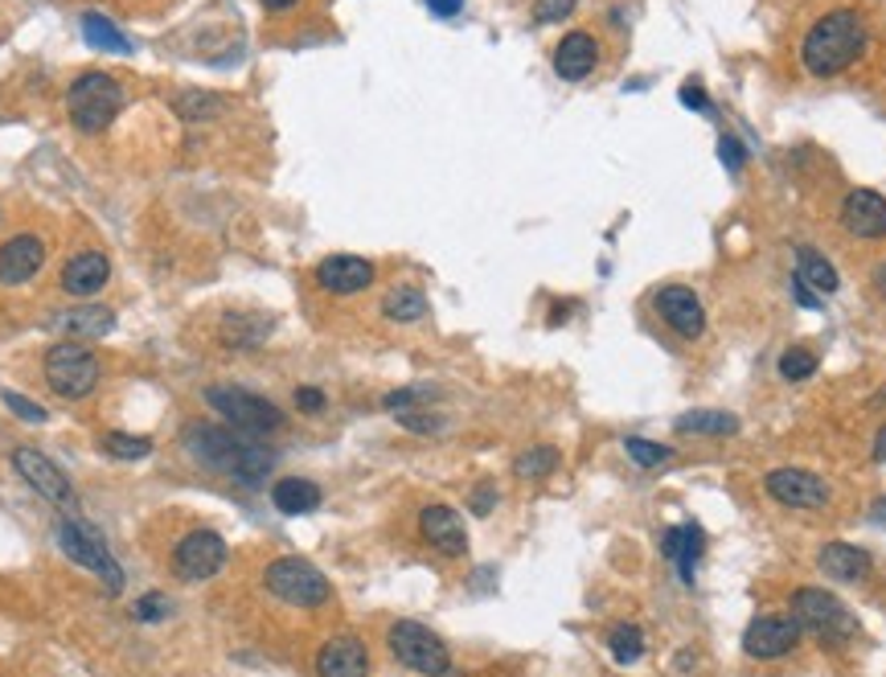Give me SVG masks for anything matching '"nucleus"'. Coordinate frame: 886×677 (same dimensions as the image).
<instances>
[{
    "instance_id": "nucleus-1",
    "label": "nucleus",
    "mask_w": 886,
    "mask_h": 677,
    "mask_svg": "<svg viewBox=\"0 0 886 677\" xmlns=\"http://www.w3.org/2000/svg\"><path fill=\"white\" fill-rule=\"evenodd\" d=\"M181 443H186V452L202 460L210 473H226L238 485H263L267 473L276 469V452L243 436V431H234V427L189 424L181 431Z\"/></svg>"
},
{
    "instance_id": "nucleus-2",
    "label": "nucleus",
    "mask_w": 886,
    "mask_h": 677,
    "mask_svg": "<svg viewBox=\"0 0 886 677\" xmlns=\"http://www.w3.org/2000/svg\"><path fill=\"white\" fill-rule=\"evenodd\" d=\"M866 42H871V30H866L862 13L857 9H833L821 21H812V30L805 33L800 63H805L812 79H833V75L850 70L866 54Z\"/></svg>"
},
{
    "instance_id": "nucleus-3",
    "label": "nucleus",
    "mask_w": 886,
    "mask_h": 677,
    "mask_svg": "<svg viewBox=\"0 0 886 677\" xmlns=\"http://www.w3.org/2000/svg\"><path fill=\"white\" fill-rule=\"evenodd\" d=\"M124 108V87L103 75V70H87L70 82L66 91V111H70V124L82 132V136H99L115 124V115Z\"/></svg>"
},
{
    "instance_id": "nucleus-4",
    "label": "nucleus",
    "mask_w": 886,
    "mask_h": 677,
    "mask_svg": "<svg viewBox=\"0 0 886 677\" xmlns=\"http://www.w3.org/2000/svg\"><path fill=\"white\" fill-rule=\"evenodd\" d=\"M793 620L800 624V632L817 636V641L829 648L850 645L857 632H862L857 629V616L850 612L838 596L821 591V587H800V591H793Z\"/></svg>"
},
{
    "instance_id": "nucleus-5",
    "label": "nucleus",
    "mask_w": 886,
    "mask_h": 677,
    "mask_svg": "<svg viewBox=\"0 0 886 677\" xmlns=\"http://www.w3.org/2000/svg\"><path fill=\"white\" fill-rule=\"evenodd\" d=\"M205 403L218 410L222 424L250 436V440H263V436L283 427V410L271 398L250 394L243 386H205Z\"/></svg>"
},
{
    "instance_id": "nucleus-6",
    "label": "nucleus",
    "mask_w": 886,
    "mask_h": 677,
    "mask_svg": "<svg viewBox=\"0 0 886 677\" xmlns=\"http://www.w3.org/2000/svg\"><path fill=\"white\" fill-rule=\"evenodd\" d=\"M54 534H58V546L66 551V558H70V563H78L82 571L99 575L111 596H120V591H124V571H120L115 554L108 551V542L99 538V530H94V526H87L82 518H58Z\"/></svg>"
},
{
    "instance_id": "nucleus-7",
    "label": "nucleus",
    "mask_w": 886,
    "mask_h": 677,
    "mask_svg": "<svg viewBox=\"0 0 886 677\" xmlns=\"http://www.w3.org/2000/svg\"><path fill=\"white\" fill-rule=\"evenodd\" d=\"M263 583L271 596L283 599V603H295V608H321V603H328V596H333V587H328L325 575L312 567L309 558H295V554L267 563Z\"/></svg>"
},
{
    "instance_id": "nucleus-8",
    "label": "nucleus",
    "mask_w": 886,
    "mask_h": 677,
    "mask_svg": "<svg viewBox=\"0 0 886 677\" xmlns=\"http://www.w3.org/2000/svg\"><path fill=\"white\" fill-rule=\"evenodd\" d=\"M99 358L78 341H58L46 349V382L63 398H87L99 386Z\"/></svg>"
},
{
    "instance_id": "nucleus-9",
    "label": "nucleus",
    "mask_w": 886,
    "mask_h": 677,
    "mask_svg": "<svg viewBox=\"0 0 886 677\" xmlns=\"http://www.w3.org/2000/svg\"><path fill=\"white\" fill-rule=\"evenodd\" d=\"M390 653L423 677H444L451 669V653L431 629H423L419 620H399L390 624Z\"/></svg>"
},
{
    "instance_id": "nucleus-10",
    "label": "nucleus",
    "mask_w": 886,
    "mask_h": 677,
    "mask_svg": "<svg viewBox=\"0 0 886 677\" xmlns=\"http://www.w3.org/2000/svg\"><path fill=\"white\" fill-rule=\"evenodd\" d=\"M226 563V538L214 530H189L177 546H172V571L189 583L214 579Z\"/></svg>"
},
{
    "instance_id": "nucleus-11",
    "label": "nucleus",
    "mask_w": 886,
    "mask_h": 677,
    "mask_svg": "<svg viewBox=\"0 0 886 677\" xmlns=\"http://www.w3.org/2000/svg\"><path fill=\"white\" fill-rule=\"evenodd\" d=\"M800 645V624L793 616H760L743 632V653L751 662H776Z\"/></svg>"
},
{
    "instance_id": "nucleus-12",
    "label": "nucleus",
    "mask_w": 886,
    "mask_h": 677,
    "mask_svg": "<svg viewBox=\"0 0 886 677\" xmlns=\"http://www.w3.org/2000/svg\"><path fill=\"white\" fill-rule=\"evenodd\" d=\"M657 316H661L677 337H685V341H698L702 332H706V308H702V296L685 284H669L657 292Z\"/></svg>"
},
{
    "instance_id": "nucleus-13",
    "label": "nucleus",
    "mask_w": 886,
    "mask_h": 677,
    "mask_svg": "<svg viewBox=\"0 0 886 677\" xmlns=\"http://www.w3.org/2000/svg\"><path fill=\"white\" fill-rule=\"evenodd\" d=\"M13 469H16V476H21V481H25L30 488H37V493H42L46 501H54V505H70V501H75V488H70L66 473L49 456H42L37 448H16V452H13Z\"/></svg>"
},
{
    "instance_id": "nucleus-14",
    "label": "nucleus",
    "mask_w": 886,
    "mask_h": 677,
    "mask_svg": "<svg viewBox=\"0 0 886 677\" xmlns=\"http://www.w3.org/2000/svg\"><path fill=\"white\" fill-rule=\"evenodd\" d=\"M763 485L788 509H821V505H829V485L817 473H805V469H772Z\"/></svg>"
},
{
    "instance_id": "nucleus-15",
    "label": "nucleus",
    "mask_w": 886,
    "mask_h": 677,
    "mask_svg": "<svg viewBox=\"0 0 886 677\" xmlns=\"http://www.w3.org/2000/svg\"><path fill=\"white\" fill-rule=\"evenodd\" d=\"M373 263L361 255H328L316 263V284L333 292V296H358L373 284Z\"/></svg>"
},
{
    "instance_id": "nucleus-16",
    "label": "nucleus",
    "mask_w": 886,
    "mask_h": 677,
    "mask_svg": "<svg viewBox=\"0 0 886 677\" xmlns=\"http://www.w3.org/2000/svg\"><path fill=\"white\" fill-rule=\"evenodd\" d=\"M42 263H46V242L37 235H13L9 242H0V284L4 287L30 284Z\"/></svg>"
},
{
    "instance_id": "nucleus-17",
    "label": "nucleus",
    "mask_w": 886,
    "mask_h": 677,
    "mask_svg": "<svg viewBox=\"0 0 886 677\" xmlns=\"http://www.w3.org/2000/svg\"><path fill=\"white\" fill-rule=\"evenodd\" d=\"M419 530H423V542L427 546H436L439 554H448V558H460L468 551V530L460 514L448 509V505H427L419 514Z\"/></svg>"
},
{
    "instance_id": "nucleus-18",
    "label": "nucleus",
    "mask_w": 886,
    "mask_h": 677,
    "mask_svg": "<svg viewBox=\"0 0 886 677\" xmlns=\"http://www.w3.org/2000/svg\"><path fill=\"white\" fill-rule=\"evenodd\" d=\"M841 226L854 238H886V198L874 190H854L841 202Z\"/></svg>"
},
{
    "instance_id": "nucleus-19",
    "label": "nucleus",
    "mask_w": 886,
    "mask_h": 677,
    "mask_svg": "<svg viewBox=\"0 0 886 677\" xmlns=\"http://www.w3.org/2000/svg\"><path fill=\"white\" fill-rule=\"evenodd\" d=\"M49 332H63V337H75V341H94V337H108L115 329V313L108 304H87V308H66V313H54L46 320Z\"/></svg>"
},
{
    "instance_id": "nucleus-20",
    "label": "nucleus",
    "mask_w": 886,
    "mask_h": 677,
    "mask_svg": "<svg viewBox=\"0 0 886 677\" xmlns=\"http://www.w3.org/2000/svg\"><path fill=\"white\" fill-rule=\"evenodd\" d=\"M108 280H111V263L103 251H82L63 268V292L78 300L99 296V292L108 287Z\"/></svg>"
},
{
    "instance_id": "nucleus-21",
    "label": "nucleus",
    "mask_w": 886,
    "mask_h": 677,
    "mask_svg": "<svg viewBox=\"0 0 886 677\" xmlns=\"http://www.w3.org/2000/svg\"><path fill=\"white\" fill-rule=\"evenodd\" d=\"M316 674L321 677H366L370 674V653L358 636H333L316 653Z\"/></svg>"
},
{
    "instance_id": "nucleus-22",
    "label": "nucleus",
    "mask_w": 886,
    "mask_h": 677,
    "mask_svg": "<svg viewBox=\"0 0 886 677\" xmlns=\"http://www.w3.org/2000/svg\"><path fill=\"white\" fill-rule=\"evenodd\" d=\"M599 63V46H595V37L583 30L567 33L559 46H554V75L562 82H583L595 70Z\"/></svg>"
},
{
    "instance_id": "nucleus-23",
    "label": "nucleus",
    "mask_w": 886,
    "mask_h": 677,
    "mask_svg": "<svg viewBox=\"0 0 886 677\" xmlns=\"http://www.w3.org/2000/svg\"><path fill=\"white\" fill-rule=\"evenodd\" d=\"M817 567L838 583H862L871 575L874 563H871V554L850 546V542H829V546H821V554H817Z\"/></svg>"
},
{
    "instance_id": "nucleus-24",
    "label": "nucleus",
    "mask_w": 886,
    "mask_h": 677,
    "mask_svg": "<svg viewBox=\"0 0 886 677\" xmlns=\"http://www.w3.org/2000/svg\"><path fill=\"white\" fill-rule=\"evenodd\" d=\"M702 546H706V538H702L698 526H669L665 534H661V554L677 563L682 583H694V567H698V558H702Z\"/></svg>"
},
{
    "instance_id": "nucleus-25",
    "label": "nucleus",
    "mask_w": 886,
    "mask_h": 677,
    "mask_svg": "<svg viewBox=\"0 0 886 677\" xmlns=\"http://www.w3.org/2000/svg\"><path fill=\"white\" fill-rule=\"evenodd\" d=\"M271 501H276V509L288 514V518L312 514V509L321 505V485H312L304 476H283V481H276V488H271Z\"/></svg>"
},
{
    "instance_id": "nucleus-26",
    "label": "nucleus",
    "mask_w": 886,
    "mask_h": 677,
    "mask_svg": "<svg viewBox=\"0 0 886 677\" xmlns=\"http://www.w3.org/2000/svg\"><path fill=\"white\" fill-rule=\"evenodd\" d=\"M796 280H805V284L817 292V296H829V292H838L841 280H838V268L825 259L821 251H812V247H796Z\"/></svg>"
},
{
    "instance_id": "nucleus-27",
    "label": "nucleus",
    "mask_w": 886,
    "mask_h": 677,
    "mask_svg": "<svg viewBox=\"0 0 886 677\" xmlns=\"http://www.w3.org/2000/svg\"><path fill=\"white\" fill-rule=\"evenodd\" d=\"M673 431L677 436H734L739 419L727 410H685V415H677Z\"/></svg>"
},
{
    "instance_id": "nucleus-28",
    "label": "nucleus",
    "mask_w": 886,
    "mask_h": 677,
    "mask_svg": "<svg viewBox=\"0 0 886 677\" xmlns=\"http://www.w3.org/2000/svg\"><path fill=\"white\" fill-rule=\"evenodd\" d=\"M382 316L386 320H399V325H411V320H423L427 316V296H423L419 287H390L386 296H382Z\"/></svg>"
},
{
    "instance_id": "nucleus-29",
    "label": "nucleus",
    "mask_w": 886,
    "mask_h": 677,
    "mask_svg": "<svg viewBox=\"0 0 886 677\" xmlns=\"http://www.w3.org/2000/svg\"><path fill=\"white\" fill-rule=\"evenodd\" d=\"M222 108H226V99L214 95V91H198V87H189V91H181V95L172 99V111L181 120H214Z\"/></svg>"
},
{
    "instance_id": "nucleus-30",
    "label": "nucleus",
    "mask_w": 886,
    "mask_h": 677,
    "mask_svg": "<svg viewBox=\"0 0 886 677\" xmlns=\"http://www.w3.org/2000/svg\"><path fill=\"white\" fill-rule=\"evenodd\" d=\"M82 37H87L94 49H108V54H127V49H132V46H127L124 33L115 30V25H111L103 13H87V16H82Z\"/></svg>"
},
{
    "instance_id": "nucleus-31",
    "label": "nucleus",
    "mask_w": 886,
    "mask_h": 677,
    "mask_svg": "<svg viewBox=\"0 0 886 677\" xmlns=\"http://www.w3.org/2000/svg\"><path fill=\"white\" fill-rule=\"evenodd\" d=\"M607 648H612V657L616 665H637L644 657V632L637 624H620V629H612L607 636Z\"/></svg>"
},
{
    "instance_id": "nucleus-32",
    "label": "nucleus",
    "mask_w": 886,
    "mask_h": 677,
    "mask_svg": "<svg viewBox=\"0 0 886 677\" xmlns=\"http://www.w3.org/2000/svg\"><path fill=\"white\" fill-rule=\"evenodd\" d=\"M817 374V353L805 346H793L780 353V379L784 382H805Z\"/></svg>"
},
{
    "instance_id": "nucleus-33",
    "label": "nucleus",
    "mask_w": 886,
    "mask_h": 677,
    "mask_svg": "<svg viewBox=\"0 0 886 677\" xmlns=\"http://www.w3.org/2000/svg\"><path fill=\"white\" fill-rule=\"evenodd\" d=\"M554 469H559V452H554V448H529L514 464V473L526 476V481H542V476H550Z\"/></svg>"
},
{
    "instance_id": "nucleus-34",
    "label": "nucleus",
    "mask_w": 886,
    "mask_h": 677,
    "mask_svg": "<svg viewBox=\"0 0 886 677\" xmlns=\"http://www.w3.org/2000/svg\"><path fill=\"white\" fill-rule=\"evenodd\" d=\"M271 320H255V316H231L226 320V341L231 346H263Z\"/></svg>"
},
{
    "instance_id": "nucleus-35",
    "label": "nucleus",
    "mask_w": 886,
    "mask_h": 677,
    "mask_svg": "<svg viewBox=\"0 0 886 677\" xmlns=\"http://www.w3.org/2000/svg\"><path fill=\"white\" fill-rule=\"evenodd\" d=\"M624 452L637 460L640 469H657V464H665V460L673 456V448L653 443V440H640V436H628V440H624Z\"/></svg>"
},
{
    "instance_id": "nucleus-36",
    "label": "nucleus",
    "mask_w": 886,
    "mask_h": 677,
    "mask_svg": "<svg viewBox=\"0 0 886 677\" xmlns=\"http://www.w3.org/2000/svg\"><path fill=\"white\" fill-rule=\"evenodd\" d=\"M103 448H108V456H115V460H144L148 452H153V443L148 440H141V436H120V431L103 436Z\"/></svg>"
},
{
    "instance_id": "nucleus-37",
    "label": "nucleus",
    "mask_w": 886,
    "mask_h": 677,
    "mask_svg": "<svg viewBox=\"0 0 886 677\" xmlns=\"http://www.w3.org/2000/svg\"><path fill=\"white\" fill-rule=\"evenodd\" d=\"M399 424H403L406 431H419V436H436V431L448 427V419H444V415H431V410H403Z\"/></svg>"
},
{
    "instance_id": "nucleus-38",
    "label": "nucleus",
    "mask_w": 886,
    "mask_h": 677,
    "mask_svg": "<svg viewBox=\"0 0 886 677\" xmlns=\"http://www.w3.org/2000/svg\"><path fill=\"white\" fill-rule=\"evenodd\" d=\"M718 160H722V169H727V173H743L747 148L734 140V136H722V140H718Z\"/></svg>"
},
{
    "instance_id": "nucleus-39",
    "label": "nucleus",
    "mask_w": 886,
    "mask_h": 677,
    "mask_svg": "<svg viewBox=\"0 0 886 677\" xmlns=\"http://www.w3.org/2000/svg\"><path fill=\"white\" fill-rule=\"evenodd\" d=\"M4 403H9V410H13V415L30 419V424H46V419H49L46 407H37L33 398H25V394H16V391H4Z\"/></svg>"
},
{
    "instance_id": "nucleus-40",
    "label": "nucleus",
    "mask_w": 886,
    "mask_h": 677,
    "mask_svg": "<svg viewBox=\"0 0 886 677\" xmlns=\"http://www.w3.org/2000/svg\"><path fill=\"white\" fill-rule=\"evenodd\" d=\"M677 99H682L689 111H698V115H715V103H710V95L702 91L698 82H685L682 91H677Z\"/></svg>"
},
{
    "instance_id": "nucleus-41",
    "label": "nucleus",
    "mask_w": 886,
    "mask_h": 677,
    "mask_svg": "<svg viewBox=\"0 0 886 677\" xmlns=\"http://www.w3.org/2000/svg\"><path fill=\"white\" fill-rule=\"evenodd\" d=\"M169 612H172L169 599L160 596V591H156V596H144L141 603H136V620H144V624H153V620H165Z\"/></svg>"
},
{
    "instance_id": "nucleus-42",
    "label": "nucleus",
    "mask_w": 886,
    "mask_h": 677,
    "mask_svg": "<svg viewBox=\"0 0 886 677\" xmlns=\"http://www.w3.org/2000/svg\"><path fill=\"white\" fill-rule=\"evenodd\" d=\"M534 13H538V21H542V25H550V21H562V16L575 13V0H538V4H534Z\"/></svg>"
},
{
    "instance_id": "nucleus-43",
    "label": "nucleus",
    "mask_w": 886,
    "mask_h": 677,
    "mask_svg": "<svg viewBox=\"0 0 886 677\" xmlns=\"http://www.w3.org/2000/svg\"><path fill=\"white\" fill-rule=\"evenodd\" d=\"M472 514H476V518H489V514H493V505H497V488L493 485H481V488H472Z\"/></svg>"
},
{
    "instance_id": "nucleus-44",
    "label": "nucleus",
    "mask_w": 886,
    "mask_h": 677,
    "mask_svg": "<svg viewBox=\"0 0 886 677\" xmlns=\"http://www.w3.org/2000/svg\"><path fill=\"white\" fill-rule=\"evenodd\" d=\"M295 407L304 410V415L325 410V391H316V386H300V391H295Z\"/></svg>"
},
{
    "instance_id": "nucleus-45",
    "label": "nucleus",
    "mask_w": 886,
    "mask_h": 677,
    "mask_svg": "<svg viewBox=\"0 0 886 677\" xmlns=\"http://www.w3.org/2000/svg\"><path fill=\"white\" fill-rule=\"evenodd\" d=\"M793 296H796V304H800V308H809V313H817V308H821V296H817V292H812L805 280H796V275H793Z\"/></svg>"
},
{
    "instance_id": "nucleus-46",
    "label": "nucleus",
    "mask_w": 886,
    "mask_h": 677,
    "mask_svg": "<svg viewBox=\"0 0 886 677\" xmlns=\"http://www.w3.org/2000/svg\"><path fill=\"white\" fill-rule=\"evenodd\" d=\"M427 9L448 21V16H456L460 9H464V0H427Z\"/></svg>"
},
{
    "instance_id": "nucleus-47",
    "label": "nucleus",
    "mask_w": 886,
    "mask_h": 677,
    "mask_svg": "<svg viewBox=\"0 0 886 677\" xmlns=\"http://www.w3.org/2000/svg\"><path fill=\"white\" fill-rule=\"evenodd\" d=\"M874 460H878V464H886V427L874 436Z\"/></svg>"
},
{
    "instance_id": "nucleus-48",
    "label": "nucleus",
    "mask_w": 886,
    "mask_h": 677,
    "mask_svg": "<svg viewBox=\"0 0 886 677\" xmlns=\"http://www.w3.org/2000/svg\"><path fill=\"white\" fill-rule=\"evenodd\" d=\"M295 0H263V9H271V13H288Z\"/></svg>"
},
{
    "instance_id": "nucleus-49",
    "label": "nucleus",
    "mask_w": 886,
    "mask_h": 677,
    "mask_svg": "<svg viewBox=\"0 0 886 677\" xmlns=\"http://www.w3.org/2000/svg\"><path fill=\"white\" fill-rule=\"evenodd\" d=\"M874 287H878V296L886 300V263L883 268H874Z\"/></svg>"
}]
</instances>
